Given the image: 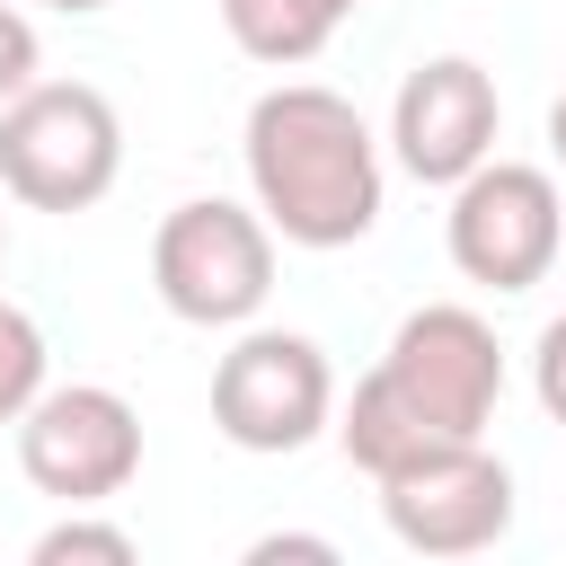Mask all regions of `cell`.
Here are the masks:
<instances>
[{"instance_id": "obj_1", "label": "cell", "mask_w": 566, "mask_h": 566, "mask_svg": "<svg viewBox=\"0 0 566 566\" xmlns=\"http://www.w3.org/2000/svg\"><path fill=\"white\" fill-rule=\"evenodd\" d=\"M248 186L274 239L292 248H354L380 221V142L354 97L318 80H283L248 106Z\"/></svg>"}, {"instance_id": "obj_2", "label": "cell", "mask_w": 566, "mask_h": 566, "mask_svg": "<svg viewBox=\"0 0 566 566\" xmlns=\"http://www.w3.org/2000/svg\"><path fill=\"white\" fill-rule=\"evenodd\" d=\"M124 168V124L88 80H35L0 106V186L35 212H88Z\"/></svg>"}, {"instance_id": "obj_3", "label": "cell", "mask_w": 566, "mask_h": 566, "mask_svg": "<svg viewBox=\"0 0 566 566\" xmlns=\"http://www.w3.org/2000/svg\"><path fill=\"white\" fill-rule=\"evenodd\" d=\"M150 283H159L168 318H186V327H248L274 292V221L230 195H195L159 221Z\"/></svg>"}, {"instance_id": "obj_4", "label": "cell", "mask_w": 566, "mask_h": 566, "mask_svg": "<svg viewBox=\"0 0 566 566\" xmlns=\"http://www.w3.org/2000/svg\"><path fill=\"white\" fill-rule=\"evenodd\" d=\"M451 265L486 292H531L548 283L557 248H566V203H557V177L531 168V159H486L451 186Z\"/></svg>"}, {"instance_id": "obj_5", "label": "cell", "mask_w": 566, "mask_h": 566, "mask_svg": "<svg viewBox=\"0 0 566 566\" xmlns=\"http://www.w3.org/2000/svg\"><path fill=\"white\" fill-rule=\"evenodd\" d=\"M371 371H380V380L416 407V424L442 433V442L486 433V424H495V398H504V345H495V327H486L478 310H460V301L407 310L398 336H389V354H380Z\"/></svg>"}, {"instance_id": "obj_6", "label": "cell", "mask_w": 566, "mask_h": 566, "mask_svg": "<svg viewBox=\"0 0 566 566\" xmlns=\"http://www.w3.org/2000/svg\"><path fill=\"white\" fill-rule=\"evenodd\" d=\"M212 424L239 451H301L336 424V371L292 327H248L212 363Z\"/></svg>"}, {"instance_id": "obj_7", "label": "cell", "mask_w": 566, "mask_h": 566, "mask_svg": "<svg viewBox=\"0 0 566 566\" xmlns=\"http://www.w3.org/2000/svg\"><path fill=\"white\" fill-rule=\"evenodd\" d=\"M18 469L53 504H115L142 478V416H133V398H115L97 380L35 389V407L18 416Z\"/></svg>"}, {"instance_id": "obj_8", "label": "cell", "mask_w": 566, "mask_h": 566, "mask_svg": "<svg viewBox=\"0 0 566 566\" xmlns=\"http://www.w3.org/2000/svg\"><path fill=\"white\" fill-rule=\"evenodd\" d=\"M380 486V513L389 531L416 548V557H478L513 531V469L469 433V442H433L416 460H398Z\"/></svg>"}, {"instance_id": "obj_9", "label": "cell", "mask_w": 566, "mask_h": 566, "mask_svg": "<svg viewBox=\"0 0 566 566\" xmlns=\"http://www.w3.org/2000/svg\"><path fill=\"white\" fill-rule=\"evenodd\" d=\"M495 124H504V97L486 80V62L469 53H433L398 80L389 97V150L416 186H460L469 168L495 159Z\"/></svg>"}, {"instance_id": "obj_10", "label": "cell", "mask_w": 566, "mask_h": 566, "mask_svg": "<svg viewBox=\"0 0 566 566\" xmlns=\"http://www.w3.org/2000/svg\"><path fill=\"white\" fill-rule=\"evenodd\" d=\"M363 0H221V27L248 62H274V71H301L327 53V35L354 18Z\"/></svg>"}, {"instance_id": "obj_11", "label": "cell", "mask_w": 566, "mask_h": 566, "mask_svg": "<svg viewBox=\"0 0 566 566\" xmlns=\"http://www.w3.org/2000/svg\"><path fill=\"white\" fill-rule=\"evenodd\" d=\"M44 389V327L0 292V424H18Z\"/></svg>"}, {"instance_id": "obj_12", "label": "cell", "mask_w": 566, "mask_h": 566, "mask_svg": "<svg viewBox=\"0 0 566 566\" xmlns=\"http://www.w3.org/2000/svg\"><path fill=\"white\" fill-rule=\"evenodd\" d=\"M71 557L133 566V531H115V522H88V504H71V522H53V531L35 539V566H71Z\"/></svg>"}, {"instance_id": "obj_13", "label": "cell", "mask_w": 566, "mask_h": 566, "mask_svg": "<svg viewBox=\"0 0 566 566\" xmlns=\"http://www.w3.org/2000/svg\"><path fill=\"white\" fill-rule=\"evenodd\" d=\"M18 88H35V27H27L18 0H0V106H9Z\"/></svg>"}, {"instance_id": "obj_14", "label": "cell", "mask_w": 566, "mask_h": 566, "mask_svg": "<svg viewBox=\"0 0 566 566\" xmlns=\"http://www.w3.org/2000/svg\"><path fill=\"white\" fill-rule=\"evenodd\" d=\"M531 389H539V407L566 424V310L539 327V345H531Z\"/></svg>"}, {"instance_id": "obj_15", "label": "cell", "mask_w": 566, "mask_h": 566, "mask_svg": "<svg viewBox=\"0 0 566 566\" xmlns=\"http://www.w3.org/2000/svg\"><path fill=\"white\" fill-rule=\"evenodd\" d=\"M248 557H256V566H265V557H318V566H327L336 548H327V539H301V531H283V539H256Z\"/></svg>"}, {"instance_id": "obj_16", "label": "cell", "mask_w": 566, "mask_h": 566, "mask_svg": "<svg viewBox=\"0 0 566 566\" xmlns=\"http://www.w3.org/2000/svg\"><path fill=\"white\" fill-rule=\"evenodd\" d=\"M548 150H557V168H566V88H557V106H548Z\"/></svg>"}, {"instance_id": "obj_17", "label": "cell", "mask_w": 566, "mask_h": 566, "mask_svg": "<svg viewBox=\"0 0 566 566\" xmlns=\"http://www.w3.org/2000/svg\"><path fill=\"white\" fill-rule=\"evenodd\" d=\"M44 9H62V18H88V9H106V0H44Z\"/></svg>"}, {"instance_id": "obj_18", "label": "cell", "mask_w": 566, "mask_h": 566, "mask_svg": "<svg viewBox=\"0 0 566 566\" xmlns=\"http://www.w3.org/2000/svg\"><path fill=\"white\" fill-rule=\"evenodd\" d=\"M0 256H9V221H0Z\"/></svg>"}]
</instances>
